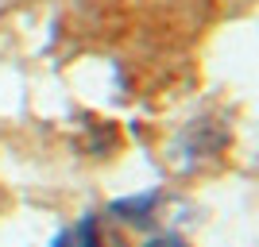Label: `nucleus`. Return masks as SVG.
Wrapping results in <instances>:
<instances>
[{
	"label": "nucleus",
	"mask_w": 259,
	"mask_h": 247,
	"mask_svg": "<svg viewBox=\"0 0 259 247\" xmlns=\"http://www.w3.org/2000/svg\"><path fill=\"white\" fill-rule=\"evenodd\" d=\"M159 205V193H140V197H124V201H116L108 213L120 216V220H128V224H147L151 220V209Z\"/></svg>",
	"instance_id": "1"
},
{
	"label": "nucleus",
	"mask_w": 259,
	"mask_h": 247,
	"mask_svg": "<svg viewBox=\"0 0 259 247\" xmlns=\"http://www.w3.org/2000/svg\"><path fill=\"white\" fill-rule=\"evenodd\" d=\"M147 247H190L186 239H178V236H155Z\"/></svg>",
	"instance_id": "3"
},
{
	"label": "nucleus",
	"mask_w": 259,
	"mask_h": 247,
	"mask_svg": "<svg viewBox=\"0 0 259 247\" xmlns=\"http://www.w3.org/2000/svg\"><path fill=\"white\" fill-rule=\"evenodd\" d=\"M70 239H74L77 247H116V243H108V239L101 236V228H97V220H93V216H85Z\"/></svg>",
	"instance_id": "2"
}]
</instances>
